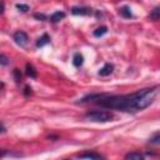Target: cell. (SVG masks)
Wrapping results in <instances>:
<instances>
[{
  "instance_id": "obj_1",
  "label": "cell",
  "mask_w": 160,
  "mask_h": 160,
  "mask_svg": "<svg viewBox=\"0 0 160 160\" xmlns=\"http://www.w3.org/2000/svg\"><path fill=\"white\" fill-rule=\"evenodd\" d=\"M155 88H146L125 95H108V94H94L88 95L80 100V102H95L106 109L120 110L125 112H136L146 109L152 104L155 98Z\"/></svg>"
},
{
  "instance_id": "obj_2",
  "label": "cell",
  "mask_w": 160,
  "mask_h": 160,
  "mask_svg": "<svg viewBox=\"0 0 160 160\" xmlns=\"http://www.w3.org/2000/svg\"><path fill=\"white\" fill-rule=\"evenodd\" d=\"M85 118L91 122H108L114 119V115L108 110H94L86 112Z\"/></svg>"
},
{
  "instance_id": "obj_3",
  "label": "cell",
  "mask_w": 160,
  "mask_h": 160,
  "mask_svg": "<svg viewBox=\"0 0 160 160\" xmlns=\"http://www.w3.org/2000/svg\"><path fill=\"white\" fill-rule=\"evenodd\" d=\"M12 39H14V41H15L18 45H20V46H25V45L28 44V41H29L28 34H26L25 31H21V30L14 32Z\"/></svg>"
},
{
  "instance_id": "obj_4",
  "label": "cell",
  "mask_w": 160,
  "mask_h": 160,
  "mask_svg": "<svg viewBox=\"0 0 160 160\" xmlns=\"http://www.w3.org/2000/svg\"><path fill=\"white\" fill-rule=\"evenodd\" d=\"M92 12L91 8H86V6H74L71 8V14L72 15H89Z\"/></svg>"
},
{
  "instance_id": "obj_5",
  "label": "cell",
  "mask_w": 160,
  "mask_h": 160,
  "mask_svg": "<svg viewBox=\"0 0 160 160\" xmlns=\"http://www.w3.org/2000/svg\"><path fill=\"white\" fill-rule=\"evenodd\" d=\"M112 71H114V65L108 62V64H105V65L99 70L98 74H99L100 76H108V75H110Z\"/></svg>"
},
{
  "instance_id": "obj_6",
  "label": "cell",
  "mask_w": 160,
  "mask_h": 160,
  "mask_svg": "<svg viewBox=\"0 0 160 160\" xmlns=\"http://www.w3.org/2000/svg\"><path fill=\"white\" fill-rule=\"evenodd\" d=\"M82 64H84V56L80 52L74 54V56H72V65L75 68H80Z\"/></svg>"
},
{
  "instance_id": "obj_7",
  "label": "cell",
  "mask_w": 160,
  "mask_h": 160,
  "mask_svg": "<svg viewBox=\"0 0 160 160\" xmlns=\"http://www.w3.org/2000/svg\"><path fill=\"white\" fill-rule=\"evenodd\" d=\"M49 42H50V36H49L48 34H42V35L38 39L36 46H38V48H42V46H45V45L49 44Z\"/></svg>"
},
{
  "instance_id": "obj_8",
  "label": "cell",
  "mask_w": 160,
  "mask_h": 160,
  "mask_svg": "<svg viewBox=\"0 0 160 160\" xmlns=\"http://www.w3.org/2000/svg\"><path fill=\"white\" fill-rule=\"evenodd\" d=\"M65 18V12L62 11H55L51 16H50V21L51 22H59L60 20H62Z\"/></svg>"
},
{
  "instance_id": "obj_9",
  "label": "cell",
  "mask_w": 160,
  "mask_h": 160,
  "mask_svg": "<svg viewBox=\"0 0 160 160\" xmlns=\"http://www.w3.org/2000/svg\"><path fill=\"white\" fill-rule=\"evenodd\" d=\"M79 158L80 159H102V156L96 152H84V154H80Z\"/></svg>"
},
{
  "instance_id": "obj_10",
  "label": "cell",
  "mask_w": 160,
  "mask_h": 160,
  "mask_svg": "<svg viewBox=\"0 0 160 160\" xmlns=\"http://www.w3.org/2000/svg\"><path fill=\"white\" fill-rule=\"evenodd\" d=\"M119 12H120V15L122 16V18H126V19H129V18H132V12H131V10H130V8L129 6H122L120 10H119Z\"/></svg>"
},
{
  "instance_id": "obj_11",
  "label": "cell",
  "mask_w": 160,
  "mask_h": 160,
  "mask_svg": "<svg viewBox=\"0 0 160 160\" xmlns=\"http://www.w3.org/2000/svg\"><path fill=\"white\" fill-rule=\"evenodd\" d=\"M149 142H150V144H152V145H160V131L154 132V134L150 136Z\"/></svg>"
},
{
  "instance_id": "obj_12",
  "label": "cell",
  "mask_w": 160,
  "mask_h": 160,
  "mask_svg": "<svg viewBox=\"0 0 160 160\" xmlns=\"http://www.w3.org/2000/svg\"><path fill=\"white\" fill-rule=\"evenodd\" d=\"M106 32H108V28H106V26H100V28H98L96 30H94L92 35H94L95 38H100V36L105 35Z\"/></svg>"
},
{
  "instance_id": "obj_13",
  "label": "cell",
  "mask_w": 160,
  "mask_h": 160,
  "mask_svg": "<svg viewBox=\"0 0 160 160\" xmlns=\"http://www.w3.org/2000/svg\"><path fill=\"white\" fill-rule=\"evenodd\" d=\"M26 75L30 78H36V70L31 64H26Z\"/></svg>"
},
{
  "instance_id": "obj_14",
  "label": "cell",
  "mask_w": 160,
  "mask_h": 160,
  "mask_svg": "<svg viewBox=\"0 0 160 160\" xmlns=\"http://www.w3.org/2000/svg\"><path fill=\"white\" fill-rule=\"evenodd\" d=\"M142 158H144V155L140 152H129L125 155V159H131V160H140Z\"/></svg>"
},
{
  "instance_id": "obj_15",
  "label": "cell",
  "mask_w": 160,
  "mask_h": 160,
  "mask_svg": "<svg viewBox=\"0 0 160 160\" xmlns=\"http://www.w3.org/2000/svg\"><path fill=\"white\" fill-rule=\"evenodd\" d=\"M149 18H150L151 20H159V19H160V8H159V6L155 8V9L150 12Z\"/></svg>"
},
{
  "instance_id": "obj_16",
  "label": "cell",
  "mask_w": 160,
  "mask_h": 160,
  "mask_svg": "<svg viewBox=\"0 0 160 160\" xmlns=\"http://www.w3.org/2000/svg\"><path fill=\"white\" fill-rule=\"evenodd\" d=\"M15 6H16V9H18L19 11H21V12H26V11L29 10V6H28L26 4H16Z\"/></svg>"
},
{
  "instance_id": "obj_17",
  "label": "cell",
  "mask_w": 160,
  "mask_h": 160,
  "mask_svg": "<svg viewBox=\"0 0 160 160\" xmlns=\"http://www.w3.org/2000/svg\"><path fill=\"white\" fill-rule=\"evenodd\" d=\"M14 79L16 82H20L21 81V72L19 69H14Z\"/></svg>"
},
{
  "instance_id": "obj_18",
  "label": "cell",
  "mask_w": 160,
  "mask_h": 160,
  "mask_svg": "<svg viewBox=\"0 0 160 160\" xmlns=\"http://www.w3.org/2000/svg\"><path fill=\"white\" fill-rule=\"evenodd\" d=\"M0 62H1V65H4V66L9 64V61H8V58H6L4 54H1V55H0Z\"/></svg>"
},
{
  "instance_id": "obj_19",
  "label": "cell",
  "mask_w": 160,
  "mask_h": 160,
  "mask_svg": "<svg viewBox=\"0 0 160 160\" xmlns=\"http://www.w3.org/2000/svg\"><path fill=\"white\" fill-rule=\"evenodd\" d=\"M34 18H35V19H39V20H41V21L46 20V15H44V14H39V12L34 14Z\"/></svg>"
},
{
  "instance_id": "obj_20",
  "label": "cell",
  "mask_w": 160,
  "mask_h": 160,
  "mask_svg": "<svg viewBox=\"0 0 160 160\" xmlns=\"http://www.w3.org/2000/svg\"><path fill=\"white\" fill-rule=\"evenodd\" d=\"M31 94V88L30 86H25V89H24V95L25 96H29Z\"/></svg>"
},
{
  "instance_id": "obj_21",
  "label": "cell",
  "mask_w": 160,
  "mask_h": 160,
  "mask_svg": "<svg viewBox=\"0 0 160 160\" xmlns=\"http://www.w3.org/2000/svg\"><path fill=\"white\" fill-rule=\"evenodd\" d=\"M4 10H5V4H4V1H1V14L4 12Z\"/></svg>"
}]
</instances>
